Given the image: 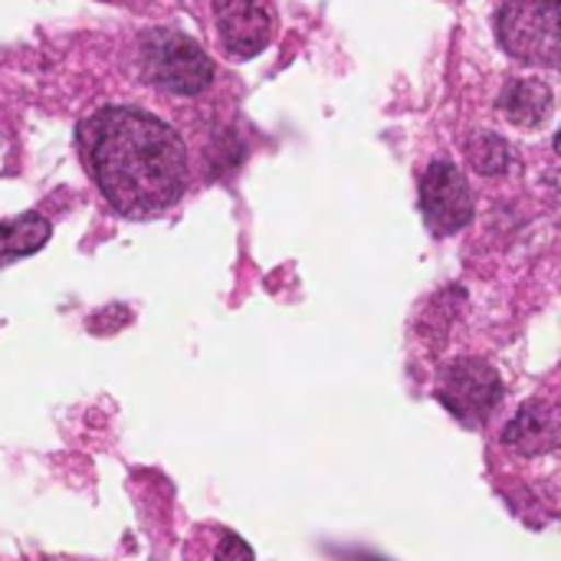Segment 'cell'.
Segmentation results:
<instances>
[{"mask_svg":"<svg viewBox=\"0 0 561 561\" xmlns=\"http://www.w3.org/2000/svg\"><path fill=\"white\" fill-rule=\"evenodd\" d=\"M138 72L168 95H201L214 82V62L191 36L178 30H145L138 39Z\"/></svg>","mask_w":561,"mask_h":561,"instance_id":"2","label":"cell"},{"mask_svg":"<svg viewBox=\"0 0 561 561\" xmlns=\"http://www.w3.org/2000/svg\"><path fill=\"white\" fill-rule=\"evenodd\" d=\"M76 141L99 194L122 217H158L187 191L181 135L138 105H102L79 122Z\"/></svg>","mask_w":561,"mask_h":561,"instance_id":"1","label":"cell"},{"mask_svg":"<svg viewBox=\"0 0 561 561\" xmlns=\"http://www.w3.org/2000/svg\"><path fill=\"white\" fill-rule=\"evenodd\" d=\"M552 105H556V95L552 89L542 82V79H513L503 92H500V115L516 125V128H542L552 115Z\"/></svg>","mask_w":561,"mask_h":561,"instance_id":"8","label":"cell"},{"mask_svg":"<svg viewBox=\"0 0 561 561\" xmlns=\"http://www.w3.org/2000/svg\"><path fill=\"white\" fill-rule=\"evenodd\" d=\"M194 559L187 561H253V549L230 529H214V536H194Z\"/></svg>","mask_w":561,"mask_h":561,"instance_id":"11","label":"cell"},{"mask_svg":"<svg viewBox=\"0 0 561 561\" xmlns=\"http://www.w3.org/2000/svg\"><path fill=\"white\" fill-rule=\"evenodd\" d=\"M467 158L470 164L486 174V178H496V174H506L513 168V148L503 135L496 131H477L470 141H467Z\"/></svg>","mask_w":561,"mask_h":561,"instance_id":"10","label":"cell"},{"mask_svg":"<svg viewBox=\"0 0 561 561\" xmlns=\"http://www.w3.org/2000/svg\"><path fill=\"white\" fill-rule=\"evenodd\" d=\"M214 23L230 59H253L270 46L276 13L270 0H214Z\"/></svg>","mask_w":561,"mask_h":561,"instance_id":"6","label":"cell"},{"mask_svg":"<svg viewBox=\"0 0 561 561\" xmlns=\"http://www.w3.org/2000/svg\"><path fill=\"white\" fill-rule=\"evenodd\" d=\"M437 401L467 427L486 424V417L503 401V381L496 368L483 358L463 355L440 368L437 378Z\"/></svg>","mask_w":561,"mask_h":561,"instance_id":"4","label":"cell"},{"mask_svg":"<svg viewBox=\"0 0 561 561\" xmlns=\"http://www.w3.org/2000/svg\"><path fill=\"white\" fill-rule=\"evenodd\" d=\"M500 46L539 69H556L561 59V3L559 0H506L496 13Z\"/></svg>","mask_w":561,"mask_h":561,"instance_id":"3","label":"cell"},{"mask_svg":"<svg viewBox=\"0 0 561 561\" xmlns=\"http://www.w3.org/2000/svg\"><path fill=\"white\" fill-rule=\"evenodd\" d=\"M53 237V227L43 214L26 210L10 220H0V266L39 253Z\"/></svg>","mask_w":561,"mask_h":561,"instance_id":"9","label":"cell"},{"mask_svg":"<svg viewBox=\"0 0 561 561\" xmlns=\"http://www.w3.org/2000/svg\"><path fill=\"white\" fill-rule=\"evenodd\" d=\"M503 444L523 457H539L552 454L559 447V414L552 404L542 401H526L516 417L506 424Z\"/></svg>","mask_w":561,"mask_h":561,"instance_id":"7","label":"cell"},{"mask_svg":"<svg viewBox=\"0 0 561 561\" xmlns=\"http://www.w3.org/2000/svg\"><path fill=\"white\" fill-rule=\"evenodd\" d=\"M421 214L434 237H454L470 227L477 207L463 171L454 161H431L421 181Z\"/></svg>","mask_w":561,"mask_h":561,"instance_id":"5","label":"cell"}]
</instances>
